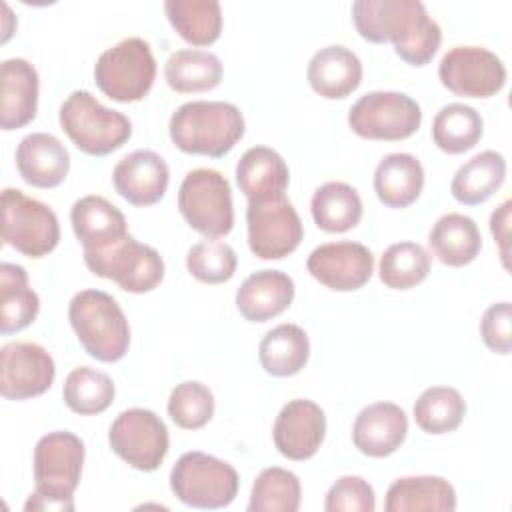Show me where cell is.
Instances as JSON below:
<instances>
[{"label":"cell","instance_id":"obj_1","mask_svg":"<svg viewBox=\"0 0 512 512\" xmlns=\"http://www.w3.org/2000/svg\"><path fill=\"white\" fill-rule=\"evenodd\" d=\"M352 20L364 40L392 42L410 66L428 64L442 42V28L420 0H356Z\"/></svg>","mask_w":512,"mask_h":512},{"label":"cell","instance_id":"obj_2","mask_svg":"<svg viewBox=\"0 0 512 512\" xmlns=\"http://www.w3.org/2000/svg\"><path fill=\"white\" fill-rule=\"evenodd\" d=\"M84 464V442L68 430L44 434L32 454L36 490L28 496L24 510H74V492L80 484Z\"/></svg>","mask_w":512,"mask_h":512},{"label":"cell","instance_id":"obj_3","mask_svg":"<svg viewBox=\"0 0 512 512\" xmlns=\"http://www.w3.org/2000/svg\"><path fill=\"white\" fill-rule=\"evenodd\" d=\"M240 108L224 100H192L174 110L168 124L172 144L186 154L222 158L244 136Z\"/></svg>","mask_w":512,"mask_h":512},{"label":"cell","instance_id":"obj_4","mask_svg":"<svg viewBox=\"0 0 512 512\" xmlns=\"http://www.w3.org/2000/svg\"><path fill=\"white\" fill-rule=\"evenodd\" d=\"M70 326L88 356L98 362H118L130 346V326L124 310L108 292L80 290L68 304Z\"/></svg>","mask_w":512,"mask_h":512},{"label":"cell","instance_id":"obj_5","mask_svg":"<svg viewBox=\"0 0 512 512\" xmlns=\"http://www.w3.org/2000/svg\"><path fill=\"white\" fill-rule=\"evenodd\" d=\"M58 120L72 144L88 156H108L132 136V122L106 108L88 90H74L60 106Z\"/></svg>","mask_w":512,"mask_h":512},{"label":"cell","instance_id":"obj_6","mask_svg":"<svg viewBox=\"0 0 512 512\" xmlns=\"http://www.w3.org/2000/svg\"><path fill=\"white\" fill-rule=\"evenodd\" d=\"M240 486L236 468L206 452L182 454L170 470V488L174 496L200 510H218L234 502Z\"/></svg>","mask_w":512,"mask_h":512},{"label":"cell","instance_id":"obj_7","mask_svg":"<svg viewBox=\"0 0 512 512\" xmlns=\"http://www.w3.org/2000/svg\"><path fill=\"white\" fill-rule=\"evenodd\" d=\"M156 58L150 44L130 36L106 48L94 64V82L104 96L116 102H138L154 86Z\"/></svg>","mask_w":512,"mask_h":512},{"label":"cell","instance_id":"obj_8","mask_svg":"<svg viewBox=\"0 0 512 512\" xmlns=\"http://www.w3.org/2000/svg\"><path fill=\"white\" fill-rule=\"evenodd\" d=\"M178 210L192 230L218 240L234 226L232 188L214 168L190 170L178 188Z\"/></svg>","mask_w":512,"mask_h":512},{"label":"cell","instance_id":"obj_9","mask_svg":"<svg viewBox=\"0 0 512 512\" xmlns=\"http://www.w3.org/2000/svg\"><path fill=\"white\" fill-rule=\"evenodd\" d=\"M2 240L28 258L50 254L60 242L56 212L18 188L2 190Z\"/></svg>","mask_w":512,"mask_h":512},{"label":"cell","instance_id":"obj_10","mask_svg":"<svg viewBox=\"0 0 512 512\" xmlns=\"http://www.w3.org/2000/svg\"><path fill=\"white\" fill-rule=\"evenodd\" d=\"M420 124V104L412 96L396 90L366 92L348 110V126L366 140H406Z\"/></svg>","mask_w":512,"mask_h":512},{"label":"cell","instance_id":"obj_11","mask_svg":"<svg viewBox=\"0 0 512 512\" xmlns=\"http://www.w3.org/2000/svg\"><path fill=\"white\" fill-rule=\"evenodd\" d=\"M84 262L94 276L112 280L130 294L150 292L164 278V260L158 250L130 234L104 250L84 252Z\"/></svg>","mask_w":512,"mask_h":512},{"label":"cell","instance_id":"obj_12","mask_svg":"<svg viewBox=\"0 0 512 512\" xmlns=\"http://www.w3.org/2000/svg\"><path fill=\"white\" fill-rule=\"evenodd\" d=\"M112 452L140 472H154L164 462L170 436L164 420L148 408H128L110 426Z\"/></svg>","mask_w":512,"mask_h":512},{"label":"cell","instance_id":"obj_13","mask_svg":"<svg viewBox=\"0 0 512 512\" xmlns=\"http://www.w3.org/2000/svg\"><path fill=\"white\" fill-rule=\"evenodd\" d=\"M246 230L252 254L262 260L286 258L304 238L302 220L286 196L250 200L246 208Z\"/></svg>","mask_w":512,"mask_h":512},{"label":"cell","instance_id":"obj_14","mask_svg":"<svg viewBox=\"0 0 512 512\" xmlns=\"http://www.w3.org/2000/svg\"><path fill=\"white\" fill-rule=\"evenodd\" d=\"M444 88L464 98H490L506 84V66L484 46H454L438 64Z\"/></svg>","mask_w":512,"mask_h":512},{"label":"cell","instance_id":"obj_15","mask_svg":"<svg viewBox=\"0 0 512 512\" xmlns=\"http://www.w3.org/2000/svg\"><path fill=\"white\" fill-rule=\"evenodd\" d=\"M56 376L50 352L36 342H8L0 350V394L6 400H28L44 394Z\"/></svg>","mask_w":512,"mask_h":512},{"label":"cell","instance_id":"obj_16","mask_svg":"<svg viewBox=\"0 0 512 512\" xmlns=\"http://www.w3.org/2000/svg\"><path fill=\"white\" fill-rule=\"evenodd\" d=\"M306 270L330 290L352 292L372 278L374 256L368 246L360 242H326L308 254Z\"/></svg>","mask_w":512,"mask_h":512},{"label":"cell","instance_id":"obj_17","mask_svg":"<svg viewBox=\"0 0 512 512\" xmlns=\"http://www.w3.org/2000/svg\"><path fill=\"white\" fill-rule=\"evenodd\" d=\"M326 436L324 410L308 400L294 398L282 406L272 426V440L276 450L294 462L312 458Z\"/></svg>","mask_w":512,"mask_h":512},{"label":"cell","instance_id":"obj_18","mask_svg":"<svg viewBox=\"0 0 512 512\" xmlns=\"http://www.w3.org/2000/svg\"><path fill=\"white\" fill-rule=\"evenodd\" d=\"M170 182L166 160L154 150H134L112 170L114 190L132 206H152L164 198Z\"/></svg>","mask_w":512,"mask_h":512},{"label":"cell","instance_id":"obj_19","mask_svg":"<svg viewBox=\"0 0 512 512\" xmlns=\"http://www.w3.org/2000/svg\"><path fill=\"white\" fill-rule=\"evenodd\" d=\"M406 434V412L398 404L384 400L364 406L352 424L354 446L370 458L394 454L404 444Z\"/></svg>","mask_w":512,"mask_h":512},{"label":"cell","instance_id":"obj_20","mask_svg":"<svg viewBox=\"0 0 512 512\" xmlns=\"http://www.w3.org/2000/svg\"><path fill=\"white\" fill-rule=\"evenodd\" d=\"M70 224L84 252L104 250L128 236L122 210L98 194L82 196L72 204Z\"/></svg>","mask_w":512,"mask_h":512},{"label":"cell","instance_id":"obj_21","mask_svg":"<svg viewBox=\"0 0 512 512\" xmlns=\"http://www.w3.org/2000/svg\"><path fill=\"white\" fill-rule=\"evenodd\" d=\"M40 78L24 58H8L0 64V126L18 130L34 120L38 110Z\"/></svg>","mask_w":512,"mask_h":512},{"label":"cell","instance_id":"obj_22","mask_svg":"<svg viewBox=\"0 0 512 512\" xmlns=\"http://www.w3.org/2000/svg\"><path fill=\"white\" fill-rule=\"evenodd\" d=\"M16 168L22 180L34 188H54L70 170L66 146L48 132L26 134L16 146Z\"/></svg>","mask_w":512,"mask_h":512},{"label":"cell","instance_id":"obj_23","mask_svg":"<svg viewBox=\"0 0 512 512\" xmlns=\"http://www.w3.org/2000/svg\"><path fill=\"white\" fill-rule=\"evenodd\" d=\"M310 88L326 100L350 96L362 82L360 58L342 44H330L316 50L306 68Z\"/></svg>","mask_w":512,"mask_h":512},{"label":"cell","instance_id":"obj_24","mask_svg":"<svg viewBox=\"0 0 512 512\" xmlns=\"http://www.w3.org/2000/svg\"><path fill=\"white\" fill-rule=\"evenodd\" d=\"M294 292V280L286 272L264 268L252 272L240 284L236 308L248 322H268L292 304Z\"/></svg>","mask_w":512,"mask_h":512},{"label":"cell","instance_id":"obj_25","mask_svg":"<svg viewBox=\"0 0 512 512\" xmlns=\"http://www.w3.org/2000/svg\"><path fill=\"white\" fill-rule=\"evenodd\" d=\"M236 184L248 202L280 198L286 196L290 170L276 150L268 146H252L236 164Z\"/></svg>","mask_w":512,"mask_h":512},{"label":"cell","instance_id":"obj_26","mask_svg":"<svg viewBox=\"0 0 512 512\" xmlns=\"http://www.w3.org/2000/svg\"><path fill=\"white\" fill-rule=\"evenodd\" d=\"M424 188L422 162L408 152L386 154L374 170V192L388 208H408Z\"/></svg>","mask_w":512,"mask_h":512},{"label":"cell","instance_id":"obj_27","mask_svg":"<svg viewBox=\"0 0 512 512\" xmlns=\"http://www.w3.org/2000/svg\"><path fill=\"white\" fill-rule=\"evenodd\" d=\"M428 246L442 264L460 268L474 262L480 254L482 234L470 216L448 212L432 224L428 232Z\"/></svg>","mask_w":512,"mask_h":512},{"label":"cell","instance_id":"obj_28","mask_svg":"<svg viewBox=\"0 0 512 512\" xmlns=\"http://www.w3.org/2000/svg\"><path fill=\"white\" fill-rule=\"evenodd\" d=\"M386 512H408V510H456V490L442 476H402L396 478L386 492Z\"/></svg>","mask_w":512,"mask_h":512},{"label":"cell","instance_id":"obj_29","mask_svg":"<svg viewBox=\"0 0 512 512\" xmlns=\"http://www.w3.org/2000/svg\"><path fill=\"white\" fill-rule=\"evenodd\" d=\"M506 178V158L496 150H484L466 160L450 182L456 202L478 206L490 200Z\"/></svg>","mask_w":512,"mask_h":512},{"label":"cell","instance_id":"obj_30","mask_svg":"<svg viewBox=\"0 0 512 512\" xmlns=\"http://www.w3.org/2000/svg\"><path fill=\"white\" fill-rule=\"evenodd\" d=\"M310 212L320 230L342 234L360 224L364 204L354 186L340 180H330L314 190Z\"/></svg>","mask_w":512,"mask_h":512},{"label":"cell","instance_id":"obj_31","mask_svg":"<svg viewBox=\"0 0 512 512\" xmlns=\"http://www.w3.org/2000/svg\"><path fill=\"white\" fill-rule=\"evenodd\" d=\"M40 312V298L30 288L28 272L20 264H0V332L4 336L28 328Z\"/></svg>","mask_w":512,"mask_h":512},{"label":"cell","instance_id":"obj_32","mask_svg":"<svg viewBox=\"0 0 512 512\" xmlns=\"http://www.w3.org/2000/svg\"><path fill=\"white\" fill-rule=\"evenodd\" d=\"M310 358V338L298 324H278L264 334L258 346L262 368L276 378L298 374Z\"/></svg>","mask_w":512,"mask_h":512},{"label":"cell","instance_id":"obj_33","mask_svg":"<svg viewBox=\"0 0 512 512\" xmlns=\"http://www.w3.org/2000/svg\"><path fill=\"white\" fill-rule=\"evenodd\" d=\"M224 68L220 58L202 48H182L168 56L164 64V78L174 92L194 94L216 88L222 80Z\"/></svg>","mask_w":512,"mask_h":512},{"label":"cell","instance_id":"obj_34","mask_svg":"<svg viewBox=\"0 0 512 512\" xmlns=\"http://www.w3.org/2000/svg\"><path fill=\"white\" fill-rule=\"evenodd\" d=\"M164 12L172 28L192 46H210L222 32V8L216 0H166Z\"/></svg>","mask_w":512,"mask_h":512},{"label":"cell","instance_id":"obj_35","mask_svg":"<svg viewBox=\"0 0 512 512\" xmlns=\"http://www.w3.org/2000/svg\"><path fill=\"white\" fill-rule=\"evenodd\" d=\"M484 134L480 112L464 102L442 106L432 120V140L446 154L472 150Z\"/></svg>","mask_w":512,"mask_h":512},{"label":"cell","instance_id":"obj_36","mask_svg":"<svg viewBox=\"0 0 512 512\" xmlns=\"http://www.w3.org/2000/svg\"><path fill=\"white\" fill-rule=\"evenodd\" d=\"M430 266L428 250L418 242L404 240L390 244L382 252L378 276L392 290H410L428 278Z\"/></svg>","mask_w":512,"mask_h":512},{"label":"cell","instance_id":"obj_37","mask_svg":"<svg viewBox=\"0 0 512 512\" xmlns=\"http://www.w3.org/2000/svg\"><path fill=\"white\" fill-rule=\"evenodd\" d=\"M412 414L422 432L434 436L448 434L462 424L466 402L456 388L430 386L416 398Z\"/></svg>","mask_w":512,"mask_h":512},{"label":"cell","instance_id":"obj_38","mask_svg":"<svg viewBox=\"0 0 512 512\" xmlns=\"http://www.w3.org/2000/svg\"><path fill=\"white\" fill-rule=\"evenodd\" d=\"M114 394L116 388L112 378L106 372L90 366H78L70 370L62 386L64 404L80 416H94L104 412L112 404Z\"/></svg>","mask_w":512,"mask_h":512},{"label":"cell","instance_id":"obj_39","mask_svg":"<svg viewBox=\"0 0 512 512\" xmlns=\"http://www.w3.org/2000/svg\"><path fill=\"white\" fill-rule=\"evenodd\" d=\"M302 500L300 478L286 468H264L250 490V512H296Z\"/></svg>","mask_w":512,"mask_h":512},{"label":"cell","instance_id":"obj_40","mask_svg":"<svg viewBox=\"0 0 512 512\" xmlns=\"http://www.w3.org/2000/svg\"><path fill=\"white\" fill-rule=\"evenodd\" d=\"M168 416L184 430H198L214 416V394L198 380H184L176 384L168 398Z\"/></svg>","mask_w":512,"mask_h":512},{"label":"cell","instance_id":"obj_41","mask_svg":"<svg viewBox=\"0 0 512 512\" xmlns=\"http://www.w3.org/2000/svg\"><path fill=\"white\" fill-rule=\"evenodd\" d=\"M238 266L234 248L222 240H200L190 246L186 254V268L192 278L202 284L228 282Z\"/></svg>","mask_w":512,"mask_h":512},{"label":"cell","instance_id":"obj_42","mask_svg":"<svg viewBox=\"0 0 512 512\" xmlns=\"http://www.w3.org/2000/svg\"><path fill=\"white\" fill-rule=\"evenodd\" d=\"M374 488L362 476H342L326 492V512H374Z\"/></svg>","mask_w":512,"mask_h":512},{"label":"cell","instance_id":"obj_43","mask_svg":"<svg viewBox=\"0 0 512 512\" xmlns=\"http://www.w3.org/2000/svg\"><path fill=\"white\" fill-rule=\"evenodd\" d=\"M480 336L494 354L508 356L512 350V306L508 300L490 304L480 318Z\"/></svg>","mask_w":512,"mask_h":512},{"label":"cell","instance_id":"obj_44","mask_svg":"<svg viewBox=\"0 0 512 512\" xmlns=\"http://www.w3.org/2000/svg\"><path fill=\"white\" fill-rule=\"evenodd\" d=\"M510 200H504L490 216V232L494 242L500 246V258L504 268H508V224H510Z\"/></svg>","mask_w":512,"mask_h":512}]
</instances>
